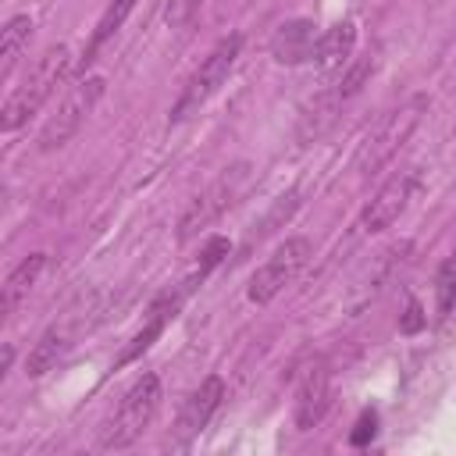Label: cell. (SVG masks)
Segmentation results:
<instances>
[{
  "label": "cell",
  "mask_w": 456,
  "mask_h": 456,
  "mask_svg": "<svg viewBox=\"0 0 456 456\" xmlns=\"http://www.w3.org/2000/svg\"><path fill=\"white\" fill-rule=\"evenodd\" d=\"M246 185H249V164H232V167H224V171L185 207V214L178 217V242L185 246V242L196 239L203 228H210L228 207L239 203V196L246 192Z\"/></svg>",
  "instance_id": "cell-5"
},
{
  "label": "cell",
  "mask_w": 456,
  "mask_h": 456,
  "mask_svg": "<svg viewBox=\"0 0 456 456\" xmlns=\"http://www.w3.org/2000/svg\"><path fill=\"white\" fill-rule=\"evenodd\" d=\"M413 189H417V175H413V171H399V175H392V178L378 189V196L363 207V214H360V228H363V232H385V228H388L392 221H399V214L410 207Z\"/></svg>",
  "instance_id": "cell-11"
},
{
  "label": "cell",
  "mask_w": 456,
  "mask_h": 456,
  "mask_svg": "<svg viewBox=\"0 0 456 456\" xmlns=\"http://www.w3.org/2000/svg\"><path fill=\"white\" fill-rule=\"evenodd\" d=\"M424 107H428V96H410L406 103H399L395 110H388V114L363 135V142H360V150H356V171L374 175L378 167H385V164L395 157V150L410 139V132L417 128Z\"/></svg>",
  "instance_id": "cell-4"
},
{
  "label": "cell",
  "mask_w": 456,
  "mask_h": 456,
  "mask_svg": "<svg viewBox=\"0 0 456 456\" xmlns=\"http://www.w3.org/2000/svg\"><path fill=\"white\" fill-rule=\"evenodd\" d=\"M374 68H378V61H374V57H356V61H349V64H346V75H342V78H338L324 96L342 110V107H346V103H349V100H353V96L370 82Z\"/></svg>",
  "instance_id": "cell-17"
},
{
  "label": "cell",
  "mask_w": 456,
  "mask_h": 456,
  "mask_svg": "<svg viewBox=\"0 0 456 456\" xmlns=\"http://www.w3.org/2000/svg\"><path fill=\"white\" fill-rule=\"evenodd\" d=\"M310 256H314V242H310L306 235H292V239H285V242H281V246H278V249L253 271L246 296H249L256 306L271 303L285 285L296 281V274L310 264Z\"/></svg>",
  "instance_id": "cell-7"
},
{
  "label": "cell",
  "mask_w": 456,
  "mask_h": 456,
  "mask_svg": "<svg viewBox=\"0 0 456 456\" xmlns=\"http://www.w3.org/2000/svg\"><path fill=\"white\" fill-rule=\"evenodd\" d=\"M314 43H317V25L310 18H292L281 21L271 36V57L278 64H303L314 57Z\"/></svg>",
  "instance_id": "cell-12"
},
{
  "label": "cell",
  "mask_w": 456,
  "mask_h": 456,
  "mask_svg": "<svg viewBox=\"0 0 456 456\" xmlns=\"http://www.w3.org/2000/svg\"><path fill=\"white\" fill-rule=\"evenodd\" d=\"M89 328V317H86V310H78V306H71L61 321H53L43 335H39V342L32 346V353H28V360H25V370H28V378H39V374H46L50 367H57V360H64V353L78 342V335Z\"/></svg>",
  "instance_id": "cell-9"
},
{
  "label": "cell",
  "mask_w": 456,
  "mask_h": 456,
  "mask_svg": "<svg viewBox=\"0 0 456 456\" xmlns=\"http://www.w3.org/2000/svg\"><path fill=\"white\" fill-rule=\"evenodd\" d=\"M374 431H378V413L374 410H363L360 413V420L353 424V431H349V445H367L370 438H374Z\"/></svg>",
  "instance_id": "cell-21"
},
{
  "label": "cell",
  "mask_w": 456,
  "mask_h": 456,
  "mask_svg": "<svg viewBox=\"0 0 456 456\" xmlns=\"http://www.w3.org/2000/svg\"><path fill=\"white\" fill-rule=\"evenodd\" d=\"M11 367H14V346L11 342H0V381L7 378Z\"/></svg>",
  "instance_id": "cell-23"
},
{
  "label": "cell",
  "mask_w": 456,
  "mask_h": 456,
  "mask_svg": "<svg viewBox=\"0 0 456 456\" xmlns=\"http://www.w3.org/2000/svg\"><path fill=\"white\" fill-rule=\"evenodd\" d=\"M331 403V370L324 360H314L303 367L299 381H296V403H292V417L299 431H310L321 424V417L328 413Z\"/></svg>",
  "instance_id": "cell-10"
},
{
  "label": "cell",
  "mask_w": 456,
  "mask_h": 456,
  "mask_svg": "<svg viewBox=\"0 0 456 456\" xmlns=\"http://www.w3.org/2000/svg\"><path fill=\"white\" fill-rule=\"evenodd\" d=\"M228 253H232V242H228L224 235H210V239L203 242V249H200L196 267H192L185 278H192L196 285H203V281H207V274H210V271H214V267H217V264H221Z\"/></svg>",
  "instance_id": "cell-18"
},
{
  "label": "cell",
  "mask_w": 456,
  "mask_h": 456,
  "mask_svg": "<svg viewBox=\"0 0 456 456\" xmlns=\"http://www.w3.org/2000/svg\"><path fill=\"white\" fill-rule=\"evenodd\" d=\"M424 324H428V317H424V306H420L417 299H410V303H406V314H403V321H399V328H403L406 335H417Z\"/></svg>",
  "instance_id": "cell-22"
},
{
  "label": "cell",
  "mask_w": 456,
  "mask_h": 456,
  "mask_svg": "<svg viewBox=\"0 0 456 456\" xmlns=\"http://www.w3.org/2000/svg\"><path fill=\"white\" fill-rule=\"evenodd\" d=\"M43 267H46V253H28V256L7 274V281L0 285V328H4V324L18 314V306L28 299V292H32V285L39 281Z\"/></svg>",
  "instance_id": "cell-13"
},
{
  "label": "cell",
  "mask_w": 456,
  "mask_h": 456,
  "mask_svg": "<svg viewBox=\"0 0 456 456\" xmlns=\"http://www.w3.org/2000/svg\"><path fill=\"white\" fill-rule=\"evenodd\" d=\"M28 39H32V18L28 14H14L0 25V86L7 82V75L14 71V64L28 50Z\"/></svg>",
  "instance_id": "cell-16"
},
{
  "label": "cell",
  "mask_w": 456,
  "mask_h": 456,
  "mask_svg": "<svg viewBox=\"0 0 456 456\" xmlns=\"http://www.w3.org/2000/svg\"><path fill=\"white\" fill-rule=\"evenodd\" d=\"M239 50H242V36L232 32V36H224V39L200 61V68L189 75V82L182 86V93H178V100H175V107H171V125H182L185 118L200 114V107L228 82Z\"/></svg>",
  "instance_id": "cell-3"
},
{
  "label": "cell",
  "mask_w": 456,
  "mask_h": 456,
  "mask_svg": "<svg viewBox=\"0 0 456 456\" xmlns=\"http://www.w3.org/2000/svg\"><path fill=\"white\" fill-rule=\"evenodd\" d=\"M68 68H71V50L64 43L46 46L36 57V64L25 71L21 86L4 100V107H0V132H18L21 125H28V118L39 114L43 103L53 96V89L61 86Z\"/></svg>",
  "instance_id": "cell-1"
},
{
  "label": "cell",
  "mask_w": 456,
  "mask_h": 456,
  "mask_svg": "<svg viewBox=\"0 0 456 456\" xmlns=\"http://www.w3.org/2000/svg\"><path fill=\"white\" fill-rule=\"evenodd\" d=\"M221 399H224V381H221L217 374H207V378L185 395V403L178 406V417H175V428H171V445H175V449H189L192 438H196V435L210 424V417L217 413Z\"/></svg>",
  "instance_id": "cell-8"
},
{
  "label": "cell",
  "mask_w": 456,
  "mask_h": 456,
  "mask_svg": "<svg viewBox=\"0 0 456 456\" xmlns=\"http://www.w3.org/2000/svg\"><path fill=\"white\" fill-rule=\"evenodd\" d=\"M160 410V378L157 374H142L135 378V385L121 395V403L114 406V413L103 420L100 428V449H128L157 417Z\"/></svg>",
  "instance_id": "cell-2"
},
{
  "label": "cell",
  "mask_w": 456,
  "mask_h": 456,
  "mask_svg": "<svg viewBox=\"0 0 456 456\" xmlns=\"http://www.w3.org/2000/svg\"><path fill=\"white\" fill-rule=\"evenodd\" d=\"M100 96H103V78H100V75L78 78V82L64 93V100H61V107L53 110V118L43 125V132H39V139H36L39 153H53V150H61L64 142H71V139L78 135V128L86 125V118L93 114V107L100 103Z\"/></svg>",
  "instance_id": "cell-6"
},
{
  "label": "cell",
  "mask_w": 456,
  "mask_h": 456,
  "mask_svg": "<svg viewBox=\"0 0 456 456\" xmlns=\"http://www.w3.org/2000/svg\"><path fill=\"white\" fill-rule=\"evenodd\" d=\"M452 289H456V264H452V256H445V260L438 264V274H435V317H438V321H449Z\"/></svg>",
  "instance_id": "cell-19"
},
{
  "label": "cell",
  "mask_w": 456,
  "mask_h": 456,
  "mask_svg": "<svg viewBox=\"0 0 456 456\" xmlns=\"http://www.w3.org/2000/svg\"><path fill=\"white\" fill-rule=\"evenodd\" d=\"M135 4H139V0H110V4H107V11L100 14V21H96V28H93V36H89V43H86V50H82L78 71H86V68L96 61V53L103 50V43L118 36V28H121L125 18L135 11Z\"/></svg>",
  "instance_id": "cell-15"
},
{
  "label": "cell",
  "mask_w": 456,
  "mask_h": 456,
  "mask_svg": "<svg viewBox=\"0 0 456 456\" xmlns=\"http://www.w3.org/2000/svg\"><path fill=\"white\" fill-rule=\"evenodd\" d=\"M353 46H356V25L353 21H335L331 28L317 32V43H314V57L310 61L328 75V71H338L342 64H349Z\"/></svg>",
  "instance_id": "cell-14"
},
{
  "label": "cell",
  "mask_w": 456,
  "mask_h": 456,
  "mask_svg": "<svg viewBox=\"0 0 456 456\" xmlns=\"http://www.w3.org/2000/svg\"><path fill=\"white\" fill-rule=\"evenodd\" d=\"M200 7H203V0H171V4H167V11H164V21H167L171 28L189 25V21L200 14Z\"/></svg>",
  "instance_id": "cell-20"
}]
</instances>
